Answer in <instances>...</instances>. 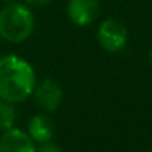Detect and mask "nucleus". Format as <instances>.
I'll return each mask as SVG.
<instances>
[{"label":"nucleus","instance_id":"obj_1","mask_svg":"<svg viewBox=\"0 0 152 152\" xmlns=\"http://www.w3.org/2000/svg\"><path fill=\"white\" fill-rule=\"evenodd\" d=\"M36 89V71L33 65L16 56L0 58V99L10 103L27 101Z\"/></svg>","mask_w":152,"mask_h":152},{"label":"nucleus","instance_id":"obj_2","mask_svg":"<svg viewBox=\"0 0 152 152\" xmlns=\"http://www.w3.org/2000/svg\"><path fill=\"white\" fill-rule=\"evenodd\" d=\"M36 25L33 10L24 3H9L0 10V37L7 43L25 42Z\"/></svg>","mask_w":152,"mask_h":152},{"label":"nucleus","instance_id":"obj_3","mask_svg":"<svg viewBox=\"0 0 152 152\" xmlns=\"http://www.w3.org/2000/svg\"><path fill=\"white\" fill-rule=\"evenodd\" d=\"M129 33L123 22L115 18H106L98 28V42L103 50L117 53L123 50L127 45Z\"/></svg>","mask_w":152,"mask_h":152},{"label":"nucleus","instance_id":"obj_4","mask_svg":"<svg viewBox=\"0 0 152 152\" xmlns=\"http://www.w3.org/2000/svg\"><path fill=\"white\" fill-rule=\"evenodd\" d=\"M66 12L75 25L87 27L98 19L101 13V4L99 0H68Z\"/></svg>","mask_w":152,"mask_h":152},{"label":"nucleus","instance_id":"obj_5","mask_svg":"<svg viewBox=\"0 0 152 152\" xmlns=\"http://www.w3.org/2000/svg\"><path fill=\"white\" fill-rule=\"evenodd\" d=\"M36 142L21 129H7L0 137V152H36Z\"/></svg>","mask_w":152,"mask_h":152},{"label":"nucleus","instance_id":"obj_6","mask_svg":"<svg viewBox=\"0 0 152 152\" xmlns=\"http://www.w3.org/2000/svg\"><path fill=\"white\" fill-rule=\"evenodd\" d=\"M62 89L53 78H45L34 89V98L39 106L45 111H55L61 106L62 102Z\"/></svg>","mask_w":152,"mask_h":152},{"label":"nucleus","instance_id":"obj_7","mask_svg":"<svg viewBox=\"0 0 152 152\" xmlns=\"http://www.w3.org/2000/svg\"><path fill=\"white\" fill-rule=\"evenodd\" d=\"M31 139L36 143H46L50 142L53 134H55V126L53 121L45 114H37L30 118L28 121V132H27Z\"/></svg>","mask_w":152,"mask_h":152},{"label":"nucleus","instance_id":"obj_8","mask_svg":"<svg viewBox=\"0 0 152 152\" xmlns=\"http://www.w3.org/2000/svg\"><path fill=\"white\" fill-rule=\"evenodd\" d=\"M16 121V111L13 103L0 99V130L12 129Z\"/></svg>","mask_w":152,"mask_h":152},{"label":"nucleus","instance_id":"obj_9","mask_svg":"<svg viewBox=\"0 0 152 152\" xmlns=\"http://www.w3.org/2000/svg\"><path fill=\"white\" fill-rule=\"evenodd\" d=\"M36 152H62L61 146L56 145V143H52V142H46V143H42V146L39 149H36Z\"/></svg>","mask_w":152,"mask_h":152},{"label":"nucleus","instance_id":"obj_10","mask_svg":"<svg viewBox=\"0 0 152 152\" xmlns=\"http://www.w3.org/2000/svg\"><path fill=\"white\" fill-rule=\"evenodd\" d=\"M50 1L52 0H25V3L30 4V6H46Z\"/></svg>","mask_w":152,"mask_h":152},{"label":"nucleus","instance_id":"obj_11","mask_svg":"<svg viewBox=\"0 0 152 152\" xmlns=\"http://www.w3.org/2000/svg\"><path fill=\"white\" fill-rule=\"evenodd\" d=\"M149 61H151V64H152V49H151V52H149Z\"/></svg>","mask_w":152,"mask_h":152}]
</instances>
